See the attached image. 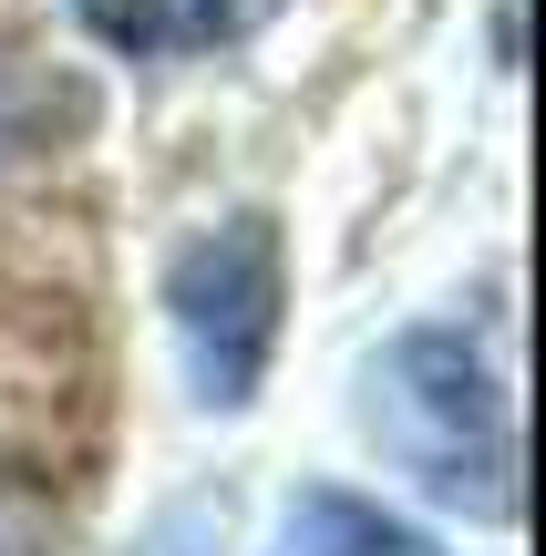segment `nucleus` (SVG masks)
Segmentation results:
<instances>
[{"instance_id": "1", "label": "nucleus", "mask_w": 546, "mask_h": 556, "mask_svg": "<svg viewBox=\"0 0 546 556\" xmlns=\"http://www.w3.org/2000/svg\"><path fill=\"white\" fill-rule=\"evenodd\" d=\"M361 422L412 495H433L444 516H474V526H516V505H526V443H516L495 361L465 330L382 340L371 371H361Z\"/></svg>"}, {"instance_id": "2", "label": "nucleus", "mask_w": 546, "mask_h": 556, "mask_svg": "<svg viewBox=\"0 0 546 556\" xmlns=\"http://www.w3.org/2000/svg\"><path fill=\"white\" fill-rule=\"evenodd\" d=\"M279 309H289V268H279V227L247 206V217H217L176 248L165 268V319H176L186 381H196L206 413H247L268 381V351H279Z\"/></svg>"}, {"instance_id": "3", "label": "nucleus", "mask_w": 546, "mask_h": 556, "mask_svg": "<svg viewBox=\"0 0 546 556\" xmlns=\"http://www.w3.org/2000/svg\"><path fill=\"white\" fill-rule=\"evenodd\" d=\"M268 556H433V546L403 516H382L371 495H351V484H300Z\"/></svg>"}, {"instance_id": "4", "label": "nucleus", "mask_w": 546, "mask_h": 556, "mask_svg": "<svg viewBox=\"0 0 546 556\" xmlns=\"http://www.w3.org/2000/svg\"><path fill=\"white\" fill-rule=\"evenodd\" d=\"M62 546V495L21 464H0V556H52Z\"/></svg>"}, {"instance_id": "5", "label": "nucleus", "mask_w": 546, "mask_h": 556, "mask_svg": "<svg viewBox=\"0 0 546 556\" xmlns=\"http://www.w3.org/2000/svg\"><path fill=\"white\" fill-rule=\"evenodd\" d=\"M124 556H227V495H176Z\"/></svg>"}, {"instance_id": "6", "label": "nucleus", "mask_w": 546, "mask_h": 556, "mask_svg": "<svg viewBox=\"0 0 546 556\" xmlns=\"http://www.w3.org/2000/svg\"><path fill=\"white\" fill-rule=\"evenodd\" d=\"M82 11V31L103 41V52H165V31H176V21H165V0H73Z\"/></svg>"}, {"instance_id": "7", "label": "nucleus", "mask_w": 546, "mask_h": 556, "mask_svg": "<svg viewBox=\"0 0 546 556\" xmlns=\"http://www.w3.org/2000/svg\"><path fill=\"white\" fill-rule=\"evenodd\" d=\"M196 21H206V31H258L268 0H196Z\"/></svg>"}]
</instances>
